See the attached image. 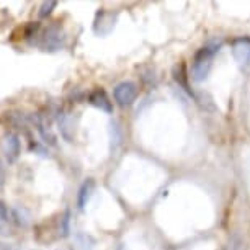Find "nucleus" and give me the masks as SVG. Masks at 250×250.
<instances>
[{"label":"nucleus","instance_id":"f257e3e1","mask_svg":"<svg viewBox=\"0 0 250 250\" xmlns=\"http://www.w3.org/2000/svg\"><path fill=\"white\" fill-rule=\"evenodd\" d=\"M35 38L36 40L33 41V44H36L38 48H41L43 51H48V53L61 51L65 46V40H67L64 28L61 26L59 21H53L43 31L40 30V33Z\"/></svg>","mask_w":250,"mask_h":250},{"label":"nucleus","instance_id":"f03ea898","mask_svg":"<svg viewBox=\"0 0 250 250\" xmlns=\"http://www.w3.org/2000/svg\"><path fill=\"white\" fill-rule=\"evenodd\" d=\"M216 51H219V44L205 46V48H201L195 54L191 64V79L195 82H203V80L208 79V75L211 72V67H213V58Z\"/></svg>","mask_w":250,"mask_h":250},{"label":"nucleus","instance_id":"7ed1b4c3","mask_svg":"<svg viewBox=\"0 0 250 250\" xmlns=\"http://www.w3.org/2000/svg\"><path fill=\"white\" fill-rule=\"evenodd\" d=\"M113 97H115V102L121 108L133 105L136 97H138V85L134 82H131V80L120 82L113 90Z\"/></svg>","mask_w":250,"mask_h":250},{"label":"nucleus","instance_id":"20e7f679","mask_svg":"<svg viewBox=\"0 0 250 250\" xmlns=\"http://www.w3.org/2000/svg\"><path fill=\"white\" fill-rule=\"evenodd\" d=\"M116 20H118V13L116 12L102 8V10H98L97 15H95V21H93V31H95L98 36H108L113 30H115Z\"/></svg>","mask_w":250,"mask_h":250},{"label":"nucleus","instance_id":"39448f33","mask_svg":"<svg viewBox=\"0 0 250 250\" xmlns=\"http://www.w3.org/2000/svg\"><path fill=\"white\" fill-rule=\"evenodd\" d=\"M2 150L5 154V159L8 164H15L18 157H20L21 152V144H20V138H18L17 133H7L3 136L2 141Z\"/></svg>","mask_w":250,"mask_h":250},{"label":"nucleus","instance_id":"423d86ee","mask_svg":"<svg viewBox=\"0 0 250 250\" xmlns=\"http://www.w3.org/2000/svg\"><path fill=\"white\" fill-rule=\"evenodd\" d=\"M232 56L240 65L250 62V38L242 36L232 41Z\"/></svg>","mask_w":250,"mask_h":250},{"label":"nucleus","instance_id":"0eeeda50","mask_svg":"<svg viewBox=\"0 0 250 250\" xmlns=\"http://www.w3.org/2000/svg\"><path fill=\"white\" fill-rule=\"evenodd\" d=\"M88 103H90L92 106L98 108V110L105 111V113L113 111V105H111L110 97H108L106 92L102 90V88H95L93 92H90V95H88Z\"/></svg>","mask_w":250,"mask_h":250},{"label":"nucleus","instance_id":"6e6552de","mask_svg":"<svg viewBox=\"0 0 250 250\" xmlns=\"http://www.w3.org/2000/svg\"><path fill=\"white\" fill-rule=\"evenodd\" d=\"M58 125H59V131L61 134L64 136L67 141L74 139V131H75V123L74 118L65 111H59L58 113Z\"/></svg>","mask_w":250,"mask_h":250},{"label":"nucleus","instance_id":"1a4fd4ad","mask_svg":"<svg viewBox=\"0 0 250 250\" xmlns=\"http://www.w3.org/2000/svg\"><path fill=\"white\" fill-rule=\"evenodd\" d=\"M33 123H35V128H36L38 133H40L41 139H43V143L49 144V146H56V138H54V134L51 133L49 126H46L44 116L40 115V113H36V115L33 116Z\"/></svg>","mask_w":250,"mask_h":250},{"label":"nucleus","instance_id":"9d476101","mask_svg":"<svg viewBox=\"0 0 250 250\" xmlns=\"http://www.w3.org/2000/svg\"><path fill=\"white\" fill-rule=\"evenodd\" d=\"M93 190H95V180H93V178H87V180L83 182L82 185H80L79 195H77V206H79L80 211L85 209L88 200L92 198Z\"/></svg>","mask_w":250,"mask_h":250},{"label":"nucleus","instance_id":"9b49d317","mask_svg":"<svg viewBox=\"0 0 250 250\" xmlns=\"http://www.w3.org/2000/svg\"><path fill=\"white\" fill-rule=\"evenodd\" d=\"M12 213V221L18 228H28L31 223V214L25 206H15L10 209Z\"/></svg>","mask_w":250,"mask_h":250},{"label":"nucleus","instance_id":"f8f14e48","mask_svg":"<svg viewBox=\"0 0 250 250\" xmlns=\"http://www.w3.org/2000/svg\"><path fill=\"white\" fill-rule=\"evenodd\" d=\"M69 234H70V211L65 209L64 214L59 218L58 235L59 237H69Z\"/></svg>","mask_w":250,"mask_h":250},{"label":"nucleus","instance_id":"ddd939ff","mask_svg":"<svg viewBox=\"0 0 250 250\" xmlns=\"http://www.w3.org/2000/svg\"><path fill=\"white\" fill-rule=\"evenodd\" d=\"M75 242H77V249L79 250H93V247H95V240H93L90 235H87L83 232L77 234Z\"/></svg>","mask_w":250,"mask_h":250},{"label":"nucleus","instance_id":"4468645a","mask_svg":"<svg viewBox=\"0 0 250 250\" xmlns=\"http://www.w3.org/2000/svg\"><path fill=\"white\" fill-rule=\"evenodd\" d=\"M173 79H175V82L178 85L183 87V90H187L188 93H191V90L188 88V82H187V74H185V67L180 65V67H175L173 70Z\"/></svg>","mask_w":250,"mask_h":250},{"label":"nucleus","instance_id":"2eb2a0df","mask_svg":"<svg viewBox=\"0 0 250 250\" xmlns=\"http://www.w3.org/2000/svg\"><path fill=\"white\" fill-rule=\"evenodd\" d=\"M58 7V2L56 0H49V2H43L40 7V12H38V17L40 18H46L48 15H51L53 13L54 8Z\"/></svg>","mask_w":250,"mask_h":250},{"label":"nucleus","instance_id":"dca6fc26","mask_svg":"<svg viewBox=\"0 0 250 250\" xmlns=\"http://www.w3.org/2000/svg\"><path fill=\"white\" fill-rule=\"evenodd\" d=\"M0 221L5 224H8L12 221V213H10V209H8L7 203L3 200H0Z\"/></svg>","mask_w":250,"mask_h":250},{"label":"nucleus","instance_id":"f3484780","mask_svg":"<svg viewBox=\"0 0 250 250\" xmlns=\"http://www.w3.org/2000/svg\"><path fill=\"white\" fill-rule=\"evenodd\" d=\"M30 150H31V152H33V150H35V152H38L40 155H43V157H46V155H48V154H46L44 146H41L40 143H33V141L30 143Z\"/></svg>","mask_w":250,"mask_h":250},{"label":"nucleus","instance_id":"a211bd4d","mask_svg":"<svg viewBox=\"0 0 250 250\" xmlns=\"http://www.w3.org/2000/svg\"><path fill=\"white\" fill-rule=\"evenodd\" d=\"M5 182H7V168L3 165L2 159H0V188L5 185Z\"/></svg>","mask_w":250,"mask_h":250},{"label":"nucleus","instance_id":"6ab92c4d","mask_svg":"<svg viewBox=\"0 0 250 250\" xmlns=\"http://www.w3.org/2000/svg\"><path fill=\"white\" fill-rule=\"evenodd\" d=\"M115 250H126V249H125V245H123V244H118V247Z\"/></svg>","mask_w":250,"mask_h":250}]
</instances>
